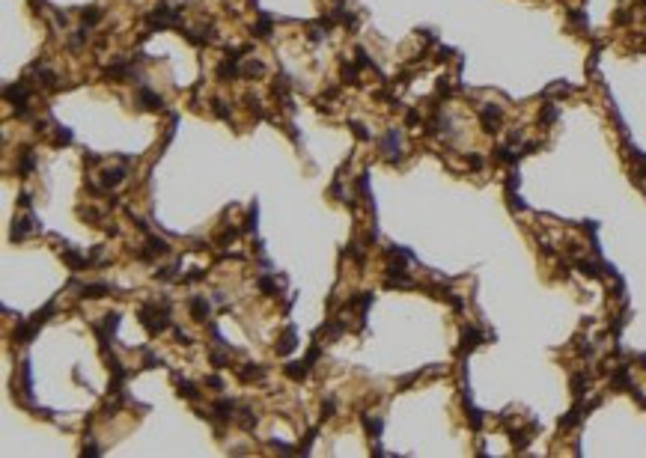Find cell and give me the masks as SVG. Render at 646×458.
<instances>
[{"mask_svg": "<svg viewBox=\"0 0 646 458\" xmlns=\"http://www.w3.org/2000/svg\"><path fill=\"white\" fill-rule=\"evenodd\" d=\"M310 360H304V363H289L286 366V375L292 378V381H301V378H307V372H310Z\"/></svg>", "mask_w": 646, "mask_h": 458, "instance_id": "obj_12", "label": "cell"}, {"mask_svg": "<svg viewBox=\"0 0 646 458\" xmlns=\"http://www.w3.org/2000/svg\"><path fill=\"white\" fill-rule=\"evenodd\" d=\"M557 116H560V110H557L554 104H545V107H542V113H539V119H542V122H554Z\"/></svg>", "mask_w": 646, "mask_h": 458, "instance_id": "obj_20", "label": "cell"}, {"mask_svg": "<svg viewBox=\"0 0 646 458\" xmlns=\"http://www.w3.org/2000/svg\"><path fill=\"white\" fill-rule=\"evenodd\" d=\"M322 417H324V420H330V417H333V399H327V402L322 405Z\"/></svg>", "mask_w": 646, "mask_h": 458, "instance_id": "obj_31", "label": "cell"}, {"mask_svg": "<svg viewBox=\"0 0 646 458\" xmlns=\"http://www.w3.org/2000/svg\"><path fill=\"white\" fill-rule=\"evenodd\" d=\"M173 336H176V339H179L182 345H191V336H188V333H185L182 327H173Z\"/></svg>", "mask_w": 646, "mask_h": 458, "instance_id": "obj_30", "label": "cell"}, {"mask_svg": "<svg viewBox=\"0 0 646 458\" xmlns=\"http://www.w3.org/2000/svg\"><path fill=\"white\" fill-rule=\"evenodd\" d=\"M239 423H242L244 432H253V429H256V417H253V411H250V408H239Z\"/></svg>", "mask_w": 646, "mask_h": 458, "instance_id": "obj_17", "label": "cell"}, {"mask_svg": "<svg viewBox=\"0 0 646 458\" xmlns=\"http://www.w3.org/2000/svg\"><path fill=\"white\" fill-rule=\"evenodd\" d=\"M83 164H98V155H83Z\"/></svg>", "mask_w": 646, "mask_h": 458, "instance_id": "obj_36", "label": "cell"}, {"mask_svg": "<svg viewBox=\"0 0 646 458\" xmlns=\"http://www.w3.org/2000/svg\"><path fill=\"white\" fill-rule=\"evenodd\" d=\"M575 268H578V271H581L584 277H593V280H596V277H602V271H605V262H590V259H578V262H575Z\"/></svg>", "mask_w": 646, "mask_h": 458, "instance_id": "obj_7", "label": "cell"}, {"mask_svg": "<svg viewBox=\"0 0 646 458\" xmlns=\"http://www.w3.org/2000/svg\"><path fill=\"white\" fill-rule=\"evenodd\" d=\"M468 164H471L474 170H480V167H483V158H480V155H471V158H468Z\"/></svg>", "mask_w": 646, "mask_h": 458, "instance_id": "obj_33", "label": "cell"}, {"mask_svg": "<svg viewBox=\"0 0 646 458\" xmlns=\"http://www.w3.org/2000/svg\"><path fill=\"white\" fill-rule=\"evenodd\" d=\"M30 229H39V226H36V217H33V214H27V217H18V220H15V226H12V238H18V241H21V238H24Z\"/></svg>", "mask_w": 646, "mask_h": 458, "instance_id": "obj_6", "label": "cell"}, {"mask_svg": "<svg viewBox=\"0 0 646 458\" xmlns=\"http://www.w3.org/2000/svg\"><path fill=\"white\" fill-rule=\"evenodd\" d=\"M101 9L98 6H86V9H81V18H83V24H98L101 21Z\"/></svg>", "mask_w": 646, "mask_h": 458, "instance_id": "obj_18", "label": "cell"}, {"mask_svg": "<svg viewBox=\"0 0 646 458\" xmlns=\"http://www.w3.org/2000/svg\"><path fill=\"white\" fill-rule=\"evenodd\" d=\"M399 140H402V137H399L396 128H390V131L384 134V140H381V155H384L387 161H399V158H402V155H399Z\"/></svg>", "mask_w": 646, "mask_h": 458, "instance_id": "obj_1", "label": "cell"}, {"mask_svg": "<svg viewBox=\"0 0 646 458\" xmlns=\"http://www.w3.org/2000/svg\"><path fill=\"white\" fill-rule=\"evenodd\" d=\"M212 110H215V116H221V119H230V107H227L221 98H215V101H212Z\"/></svg>", "mask_w": 646, "mask_h": 458, "instance_id": "obj_21", "label": "cell"}, {"mask_svg": "<svg viewBox=\"0 0 646 458\" xmlns=\"http://www.w3.org/2000/svg\"><path fill=\"white\" fill-rule=\"evenodd\" d=\"M242 74H244V77H250V74H262V65L250 60V63H244V68H242Z\"/></svg>", "mask_w": 646, "mask_h": 458, "instance_id": "obj_25", "label": "cell"}, {"mask_svg": "<svg viewBox=\"0 0 646 458\" xmlns=\"http://www.w3.org/2000/svg\"><path fill=\"white\" fill-rule=\"evenodd\" d=\"M33 164H36V158H33V152L27 149V152H24V158H21V167H18V173H21V176H27V173L33 170Z\"/></svg>", "mask_w": 646, "mask_h": 458, "instance_id": "obj_19", "label": "cell"}, {"mask_svg": "<svg viewBox=\"0 0 646 458\" xmlns=\"http://www.w3.org/2000/svg\"><path fill=\"white\" fill-rule=\"evenodd\" d=\"M146 244H149V253H152V256H158V253H170V244H167L164 238H158V235H146Z\"/></svg>", "mask_w": 646, "mask_h": 458, "instance_id": "obj_15", "label": "cell"}, {"mask_svg": "<svg viewBox=\"0 0 646 458\" xmlns=\"http://www.w3.org/2000/svg\"><path fill=\"white\" fill-rule=\"evenodd\" d=\"M54 128H57V143H72L75 134H72L69 128H63V125H54Z\"/></svg>", "mask_w": 646, "mask_h": 458, "instance_id": "obj_26", "label": "cell"}, {"mask_svg": "<svg viewBox=\"0 0 646 458\" xmlns=\"http://www.w3.org/2000/svg\"><path fill=\"white\" fill-rule=\"evenodd\" d=\"M295 345H298V330H295V325H289V327L283 330V336L277 339L274 351H277V354H289V351H292Z\"/></svg>", "mask_w": 646, "mask_h": 458, "instance_id": "obj_4", "label": "cell"}, {"mask_svg": "<svg viewBox=\"0 0 646 458\" xmlns=\"http://www.w3.org/2000/svg\"><path fill=\"white\" fill-rule=\"evenodd\" d=\"M203 277H206V271H203V268H194V271L185 277V283H197V280H203Z\"/></svg>", "mask_w": 646, "mask_h": 458, "instance_id": "obj_29", "label": "cell"}, {"mask_svg": "<svg viewBox=\"0 0 646 458\" xmlns=\"http://www.w3.org/2000/svg\"><path fill=\"white\" fill-rule=\"evenodd\" d=\"M18 202H21L24 208H30V202H33V199H30V194H21V196H18Z\"/></svg>", "mask_w": 646, "mask_h": 458, "instance_id": "obj_34", "label": "cell"}, {"mask_svg": "<svg viewBox=\"0 0 646 458\" xmlns=\"http://www.w3.org/2000/svg\"><path fill=\"white\" fill-rule=\"evenodd\" d=\"M212 363H215V366H224V363H227V357H224V354H212Z\"/></svg>", "mask_w": 646, "mask_h": 458, "instance_id": "obj_35", "label": "cell"}, {"mask_svg": "<svg viewBox=\"0 0 646 458\" xmlns=\"http://www.w3.org/2000/svg\"><path fill=\"white\" fill-rule=\"evenodd\" d=\"M480 119H483L485 131H497V125H500V107L497 104H485L480 110Z\"/></svg>", "mask_w": 646, "mask_h": 458, "instance_id": "obj_5", "label": "cell"}, {"mask_svg": "<svg viewBox=\"0 0 646 458\" xmlns=\"http://www.w3.org/2000/svg\"><path fill=\"white\" fill-rule=\"evenodd\" d=\"M155 366H161V357H155L152 351H146V360H143V369H155Z\"/></svg>", "mask_w": 646, "mask_h": 458, "instance_id": "obj_28", "label": "cell"}, {"mask_svg": "<svg viewBox=\"0 0 646 458\" xmlns=\"http://www.w3.org/2000/svg\"><path fill=\"white\" fill-rule=\"evenodd\" d=\"M271 27H274V18H271V15H262L259 24H253V36L268 39V36H271Z\"/></svg>", "mask_w": 646, "mask_h": 458, "instance_id": "obj_14", "label": "cell"}, {"mask_svg": "<svg viewBox=\"0 0 646 458\" xmlns=\"http://www.w3.org/2000/svg\"><path fill=\"white\" fill-rule=\"evenodd\" d=\"M188 310H191V316H194L197 322H206L209 313H212V304H209L206 298H200V295H191V298H188Z\"/></svg>", "mask_w": 646, "mask_h": 458, "instance_id": "obj_3", "label": "cell"}, {"mask_svg": "<svg viewBox=\"0 0 646 458\" xmlns=\"http://www.w3.org/2000/svg\"><path fill=\"white\" fill-rule=\"evenodd\" d=\"M161 104H164V98L158 92H152L146 86L137 89V107H143V110H161Z\"/></svg>", "mask_w": 646, "mask_h": 458, "instance_id": "obj_2", "label": "cell"}, {"mask_svg": "<svg viewBox=\"0 0 646 458\" xmlns=\"http://www.w3.org/2000/svg\"><path fill=\"white\" fill-rule=\"evenodd\" d=\"M584 387H587V375H575V378H572V393H575V396H581V393H584Z\"/></svg>", "mask_w": 646, "mask_h": 458, "instance_id": "obj_24", "label": "cell"}, {"mask_svg": "<svg viewBox=\"0 0 646 458\" xmlns=\"http://www.w3.org/2000/svg\"><path fill=\"white\" fill-rule=\"evenodd\" d=\"M351 131H354V137L357 140H372V134L366 131V125H360V122H351Z\"/></svg>", "mask_w": 646, "mask_h": 458, "instance_id": "obj_23", "label": "cell"}, {"mask_svg": "<svg viewBox=\"0 0 646 458\" xmlns=\"http://www.w3.org/2000/svg\"><path fill=\"white\" fill-rule=\"evenodd\" d=\"M176 387H179V396H185V399H197V396H200L197 384H191V381H185V378H176Z\"/></svg>", "mask_w": 646, "mask_h": 458, "instance_id": "obj_16", "label": "cell"}, {"mask_svg": "<svg viewBox=\"0 0 646 458\" xmlns=\"http://www.w3.org/2000/svg\"><path fill=\"white\" fill-rule=\"evenodd\" d=\"M113 289L107 286V283H89V286H81V298H104V295H110Z\"/></svg>", "mask_w": 646, "mask_h": 458, "instance_id": "obj_10", "label": "cell"}, {"mask_svg": "<svg viewBox=\"0 0 646 458\" xmlns=\"http://www.w3.org/2000/svg\"><path fill=\"white\" fill-rule=\"evenodd\" d=\"M262 375H265V366H259V363H244V369H239L242 381H259Z\"/></svg>", "mask_w": 646, "mask_h": 458, "instance_id": "obj_11", "label": "cell"}, {"mask_svg": "<svg viewBox=\"0 0 646 458\" xmlns=\"http://www.w3.org/2000/svg\"><path fill=\"white\" fill-rule=\"evenodd\" d=\"M477 345H483V333H480L477 327H468V330H465V336H462V348H459V351H462V354H468V351H474Z\"/></svg>", "mask_w": 646, "mask_h": 458, "instance_id": "obj_8", "label": "cell"}, {"mask_svg": "<svg viewBox=\"0 0 646 458\" xmlns=\"http://www.w3.org/2000/svg\"><path fill=\"white\" fill-rule=\"evenodd\" d=\"M256 286H259V292H265V295H274V292H277V286H274V280H271V277H259V283H256Z\"/></svg>", "mask_w": 646, "mask_h": 458, "instance_id": "obj_22", "label": "cell"}, {"mask_svg": "<svg viewBox=\"0 0 646 458\" xmlns=\"http://www.w3.org/2000/svg\"><path fill=\"white\" fill-rule=\"evenodd\" d=\"M244 232H256V205H250V214L244 220Z\"/></svg>", "mask_w": 646, "mask_h": 458, "instance_id": "obj_27", "label": "cell"}, {"mask_svg": "<svg viewBox=\"0 0 646 458\" xmlns=\"http://www.w3.org/2000/svg\"><path fill=\"white\" fill-rule=\"evenodd\" d=\"M206 384H209V387H215V390H221V387H224V378H218V375H209V378H206Z\"/></svg>", "mask_w": 646, "mask_h": 458, "instance_id": "obj_32", "label": "cell"}, {"mask_svg": "<svg viewBox=\"0 0 646 458\" xmlns=\"http://www.w3.org/2000/svg\"><path fill=\"white\" fill-rule=\"evenodd\" d=\"M122 179H125V170H122V167L104 170V173H101V188H104V191H110V188H116Z\"/></svg>", "mask_w": 646, "mask_h": 458, "instance_id": "obj_9", "label": "cell"}, {"mask_svg": "<svg viewBox=\"0 0 646 458\" xmlns=\"http://www.w3.org/2000/svg\"><path fill=\"white\" fill-rule=\"evenodd\" d=\"M363 429L372 435V441H378V438H381V429H384V420H381V417H366V414H363Z\"/></svg>", "mask_w": 646, "mask_h": 458, "instance_id": "obj_13", "label": "cell"}]
</instances>
